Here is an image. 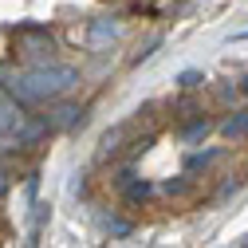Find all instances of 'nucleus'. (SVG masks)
<instances>
[{"label":"nucleus","mask_w":248,"mask_h":248,"mask_svg":"<svg viewBox=\"0 0 248 248\" xmlns=\"http://www.w3.org/2000/svg\"><path fill=\"white\" fill-rule=\"evenodd\" d=\"M71 87H79V71L63 67V63H40L28 67L24 75L12 79V95L20 103H51L59 95H67Z\"/></svg>","instance_id":"nucleus-1"},{"label":"nucleus","mask_w":248,"mask_h":248,"mask_svg":"<svg viewBox=\"0 0 248 248\" xmlns=\"http://www.w3.org/2000/svg\"><path fill=\"white\" fill-rule=\"evenodd\" d=\"M0 134H20L24 142L40 134L36 126H24V114H20V107H16L8 95H0Z\"/></svg>","instance_id":"nucleus-2"},{"label":"nucleus","mask_w":248,"mask_h":248,"mask_svg":"<svg viewBox=\"0 0 248 248\" xmlns=\"http://www.w3.org/2000/svg\"><path fill=\"white\" fill-rule=\"evenodd\" d=\"M114 40H118V24L114 20H91V28H87V47L91 51H107Z\"/></svg>","instance_id":"nucleus-3"},{"label":"nucleus","mask_w":248,"mask_h":248,"mask_svg":"<svg viewBox=\"0 0 248 248\" xmlns=\"http://www.w3.org/2000/svg\"><path fill=\"white\" fill-rule=\"evenodd\" d=\"M221 134H225L229 142H244V138H248V107H244V110H232V114L221 122Z\"/></svg>","instance_id":"nucleus-4"},{"label":"nucleus","mask_w":248,"mask_h":248,"mask_svg":"<svg viewBox=\"0 0 248 248\" xmlns=\"http://www.w3.org/2000/svg\"><path fill=\"white\" fill-rule=\"evenodd\" d=\"M79 118H83V110L71 107V103H63V107H51V110H47V126H55V130H71Z\"/></svg>","instance_id":"nucleus-5"},{"label":"nucleus","mask_w":248,"mask_h":248,"mask_svg":"<svg viewBox=\"0 0 248 248\" xmlns=\"http://www.w3.org/2000/svg\"><path fill=\"white\" fill-rule=\"evenodd\" d=\"M209 130H213V122H209V118H197V122H189V126H181V138H185V142H197V138H205Z\"/></svg>","instance_id":"nucleus-6"},{"label":"nucleus","mask_w":248,"mask_h":248,"mask_svg":"<svg viewBox=\"0 0 248 248\" xmlns=\"http://www.w3.org/2000/svg\"><path fill=\"white\" fill-rule=\"evenodd\" d=\"M122 193H126V201H146V197H150L154 189H150V181H130V185H126Z\"/></svg>","instance_id":"nucleus-7"},{"label":"nucleus","mask_w":248,"mask_h":248,"mask_svg":"<svg viewBox=\"0 0 248 248\" xmlns=\"http://www.w3.org/2000/svg\"><path fill=\"white\" fill-rule=\"evenodd\" d=\"M209 162H217V150H205V154H189V170H201V166H209Z\"/></svg>","instance_id":"nucleus-8"},{"label":"nucleus","mask_w":248,"mask_h":248,"mask_svg":"<svg viewBox=\"0 0 248 248\" xmlns=\"http://www.w3.org/2000/svg\"><path fill=\"white\" fill-rule=\"evenodd\" d=\"M103 229H107V232H114V236H126V232H130V225H122V221H110V217L103 221Z\"/></svg>","instance_id":"nucleus-9"},{"label":"nucleus","mask_w":248,"mask_h":248,"mask_svg":"<svg viewBox=\"0 0 248 248\" xmlns=\"http://www.w3.org/2000/svg\"><path fill=\"white\" fill-rule=\"evenodd\" d=\"M122 142V130H110L107 138H103V154H114V146Z\"/></svg>","instance_id":"nucleus-10"},{"label":"nucleus","mask_w":248,"mask_h":248,"mask_svg":"<svg viewBox=\"0 0 248 248\" xmlns=\"http://www.w3.org/2000/svg\"><path fill=\"white\" fill-rule=\"evenodd\" d=\"M177 83H181V87H193V83H201V71H181Z\"/></svg>","instance_id":"nucleus-11"},{"label":"nucleus","mask_w":248,"mask_h":248,"mask_svg":"<svg viewBox=\"0 0 248 248\" xmlns=\"http://www.w3.org/2000/svg\"><path fill=\"white\" fill-rule=\"evenodd\" d=\"M8 189V177H4V170H0V193H4Z\"/></svg>","instance_id":"nucleus-12"},{"label":"nucleus","mask_w":248,"mask_h":248,"mask_svg":"<svg viewBox=\"0 0 248 248\" xmlns=\"http://www.w3.org/2000/svg\"><path fill=\"white\" fill-rule=\"evenodd\" d=\"M240 91H244V95H248V79H244V83H240Z\"/></svg>","instance_id":"nucleus-13"},{"label":"nucleus","mask_w":248,"mask_h":248,"mask_svg":"<svg viewBox=\"0 0 248 248\" xmlns=\"http://www.w3.org/2000/svg\"><path fill=\"white\" fill-rule=\"evenodd\" d=\"M240 248H248V236H244V240H240Z\"/></svg>","instance_id":"nucleus-14"}]
</instances>
